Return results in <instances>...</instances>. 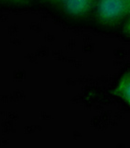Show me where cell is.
Returning <instances> with one entry per match:
<instances>
[{"label": "cell", "instance_id": "obj_1", "mask_svg": "<svg viewBox=\"0 0 130 148\" xmlns=\"http://www.w3.org/2000/svg\"><path fill=\"white\" fill-rule=\"evenodd\" d=\"M130 15L129 0H96L92 20L100 29L112 31Z\"/></svg>", "mask_w": 130, "mask_h": 148}, {"label": "cell", "instance_id": "obj_2", "mask_svg": "<svg viewBox=\"0 0 130 148\" xmlns=\"http://www.w3.org/2000/svg\"><path fill=\"white\" fill-rule=\"evenodd\" d=\"M96 0H66L55 14L68 23H83L92 18Z\"/></svg>", "mask_w": 130, "mask_h": 148}, {"label": "cell", "instance_id": "obj_3", "mask_svg": "<svg viewBox=\"0 0 130 148\" xmlns=\"http://www.w3.org/2000/svg\"><path fill=\"white\" fill-rule=\"evenodd\" d=\"M114 94L130 106V71L125 72L119 79Z\"/></svg>", "mask_w": 130, "mask_h": 148}, {"label": "cell", "instance_id": "obj_4", "mask_svg": "<svg viewBox=\"0 0 130 148\" xmlns=\"http://www.w3.org/2000/svg\"><path fill=\"white\" fill-rule=\"evenodd\" d=\"M36 0H0V4L2 6L14 8V9H23L31 7Z\"/></svg>", "mask_w": 130, "mask_h": 148}, {"label": "cell", "instance_id": "obj_5", "mask_svg": "<svg viewBox=\"0 0 130 148\" xmlns=\"http://www.w3.org/2000/svg\"><path fill=\"white\" fill-rule=\"evenodd\" d=\"M121 34L124 38L130 39V15L121 25Z\"/></svg>", "mask_w": 130, "mask_h": 148}, {"label": "cell", "instance_id": "obj_6", "mask_svg": "<svg viewBox=\"0 0 130 148\" xmlns=\"http://www.w3.org/2000/svg\"><path fill=\"white\" fill-rule=\"evenodd\" d=\"M50 1H51V0H36V2H38L39 4L42 5V6L46 7V8L48 7V5H49Z\"/></svg>", "mask_w": 130, "mask_h": 148}, {"label": "cell", "instance_id": "obj_7", "mask_svg": "<svg viewBox=\"0 0 130 148\" xmlns=\"http://www.w3.org/2000/svg\"><path fill=\"white\" fill-rule=\"evenodd\" d=\"M129 1H130V0H129Z\"/></svg>", "mask_w": 130, "mask_h": 148}]
</instances>
